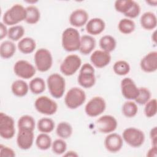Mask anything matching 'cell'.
<instances>
[{"label":"cell","instance_id":"6da1fadb","mask_svg":"<svg viewBox=\"0 0 157 157\" xmlns=\"http://www.w3.org/2000/svg\"><path fill=\"white\" fill-rule=\"evenodd\" d=\"M80 36L78 31L74 28H67L64 30L61 36V44L66 52H72L79 50Z\"/></svg>","mask_w":157,"mask_h":157},{"label":"cell","instance_id":"7a4b0ae2","mask_svg":"<svg viewBox=\"0 0 157 157\" xmlns=\"http://www.w3.org/2000/svg\"><path fill=\"white\" fill-rule=\"evenodd\" d=\"M26 10L21 4H15L6 10L2 17V22L6 25L15 26L25 20Z\"/></svg>","mask_w":157,"mask_h":157},{"label":"cell","instance_id":"3957f363","mask_svg":"<svg viewBox=\"0 0 157 157\" xmlns=\"http://www.w3.org/2000/svg\"><path fill=\"white\" fill-rule=\"evenodd\" d=\"M47 86L50 94L56 99L63 97L66 88V81L64 77L58 73L50 74L47 79Z\"/></svg>","mask_w":157,"mask_h":157},{"label":"cell","instance_id":"277c9868","mask_svg":"<svg viewBox=\"0 0 157 157\" xmlns=\"http://www.w3.org/2000/svg\"><path fill=\"white\" fill-rule=\"evenodd\" d=\"M34 60L36 68L41 72L48 71L53 64V57L51 52L44 48H40L36 52Z\"/></svg>","mask_w":157,"mask_h":157},{"label":"cell","instance_id":"5b68a950","mask_svg":"<svg viewBox=\"0 0 157 157\" xmlns=\"http://www.w3.org/2000/svg\"><path fill=\"white\" fill-rule=\"evenodd\" d=\"M86 100L85 91L78 88H71L66 94L64 97V103L70 109H75L81 106Z\"/></svg>","mask_w":157,"mask_h":157},{"label":"cell","instance_id":"8992f818","mask_svg":"<svg viewBox=\"0 0 157 157\" xmlns=\"http://www.w3.org/2000/svg\"><path fill=\"white\" fill-rule=\"evenodd\" d=\"M122 138L129 146L138 148L143 145L145 141V134L142 131L138 128L129 127L123 131Z\"/></svg>","mask_w":157,"mask_h":157},{"label":"cell","instance_id":"52a82bcc","mask_svg":"<svg viewBox=\"0 0 157 157\" xmlns=\"http://www.w3.org/2000/svg\"><path fill=\"white\" fill-rule=\"evenodd\" d=\"M77 81L78 84L85 88H90L94 85L96 83L95 71L91 64L86 63L82 66Z\"/></svg>","mask_w":157,"mask_h":157},{"label":"cell","instance_id":"ba28073f","mask_svg":"<svg viewBox=\"0 0 157 157\" xmlns=\"http://www.w3.org/2000/svg\"><path fill=\"white\" fill-rule=\"evenodd\" d=\"M82 65L80 57L75 54L67 55L62 61L59 69L63 74L66 76L74 75L80 69Z\"/></svg>","mask_w":157,"mask_h":157},{"label":"cell","instance_id":"9c48e42d","mask_svg":"<svg viewBox=\"0 0 157 157\" xmlns=\"http://www.w3.org/2000/svg\"><path fill=\"white\" fill-rule=\"evenodd\" d=\"M34 107L38 112L46 115H52L58 110L57 103L46 96L37 98L34 102Z\"/></svg>","mask_w":157,"mask_h":157},{"label":"cell","instance_id":"30bf717a","mask_svg":"<svg viewBox=\"0 0 157 157\" xmlns=\"http://www.w3.org/2000/svg\"><path fill=\"white\" fill-rule=\"evenodd\" d=\"M15 133V121L13 118L1 112L0 113V136L4 139H12Z\"/></svg>","mask_w":157,"mask_h":157},{"label":"cell","instance_id":"8fae6325","mask_svg":"<svg viewBox=\"0 0 157 157\" xmlns=\"http://www.w3.org/2000/svg\"><path fill=\"white\" fill-rule=\"evenodd\" d=\"M106 108L104 99L100 96L92 98L85 105V112L90 117H95L103 113Z\"/></svg>","mask_w":157,"mask_h":157},{"label":"cell","instance_id":"7c38bea8","mask_svg":"<svg viewBox=\"0 0 157 157\" xmlns=\"http://www.w3.org/2000/svg\"><path fill=\"white\" fill-rule=\"evenodd\" d=\"M15 74L24 79H29L34 77L36 72V68L29 61L24 59L17 61L13 66Z\"/></svg>","mask_w":157,"mask_h":157},{"label":"cell","instance_id":"4fadbf2b","mask_svg":"<svg viewBox=\"0 0 157 157\" xmlns=\"http://www.w3.org/2000/svg\"><path fill=\"white\" fill-rule=\"evenodd\" d=\"M117 125L118 123L116 118L110 115H103L96 121L97 129L104 134H109L113 132L117 129Z\"/></svg>","mask_w":157,"mask_h":157},{"label":"cell","instance_id":"5bb4252c","mask_svg":"<svg viewBox=\"0 0 157 157\" xmlns=\"http://www.w3.org/2000/svg\"><path fill=\"white\" fill-rule=\"evenodd\" d=\"M121 94L128 100H135L139 94V88L129 77H125L121 81Z\"/></svg>","mask_w":157,"mask_h":157},{"label":"cell","instance_id":"9a60e30c","mask_svg":"<svg viewBox=\"0 0 157 157\" xmlns=\"http://www.w3.org/2000/svg\"><path fill=\"white\" fill-rule=\"evenodd\" d=\"M34 135L33 131L28 129H18L17 137V144L21 150L29 149L34 142Z\"/></svg>","mask_w":157,"mask_h":157},{"label":"cell","instance_id":"2e32d148","mask_svg":"<svg viewBox=\"0 0 157 157\" xmlns=\"http://www.w3.org/2000/svg\"><path fill=\"white\" fill-rule=\"evenodd\" d=\"M123 145L122 136L117 133H109L104 140V146L107 151L110 153L119 151Z\"/></svg>","mask_w":157,"mask_h":157},{"label":"cell","instance_id":"e0dca14e","mask_svg":"<svg viewBox=\"0 0 157 157\" xmlns=\"http://www.w3.org/2000/svg\"><path fill=\"white\" fill-rule=\"evenodd\" d=\"M140 67L145 72H154L157 70V52L152 51L145 55L140 62Z\"/></svg>","mask_w":157,"mask_h":157},{"label":"cell","instance_id":"ac0fdd59","mask_svg":"<svg viewBox=\"0 0 157 157\" xmlns=\"http://www.w3.org/2000/svg\"><path fill=\"white\" fill-rule=\"evenodd\" d=\"M90 61L96 67L102 68L110 63L111 55L110 53L104 50H97L93 52L91 55Z\"/></svg>","mask_w":157,"mask_h":157},{"label":"cell","instance_id":"d6986e66","mask_svg":"<svg viewBox=\"0 0 157 157\" xmlns=\"http://www.w3.org/2000/svg\"><path fill=\"white\" fill-rule=\"evenodd\" d=\"M88 18L89 15L86 10L82 9H78L71 13L69 20L72 26L80 28L87 23Z\"/></svg>","mask_w":157,"mask_h":157},{"label":"cell","instance_id":"ffe728a7","mask_svg":"<svg viewBox=\"0 0 157 157\" xmlns=\"http://www.w3.org/2000/svg\"><path fill=\"white\" fill-rule=\"evenodd\" d=\"M105 28L104 21L100 18H93L88 21L86 24V32L93 36H96L102 33Z\"/></svg>","mask_w":157,"mask_h":157},{"label":"cell","instance_id":"44dd1931","mask_svg":"<svg viewBox=\"0 0 157 157\" xmlns=\"http://www.w3.org/2000/svg\"><path fill=\"white\" fill-rule=\"evenodd\" d=\"M96 47L95 39L90 35L81 36L79 52L85 55L91 53Z\"/></svg>","mask_w":157,"mask_h":157},{"label":"cell","instance_id":"7402d4cb","mask_svg":"<svg viewBox=\"0 0 157 157\" xmlns=\"http://www.w3.org/2000/svg\"><path fill=\"white\" fill-rule=\"evenodd\" d=\"M141 26L146 30H152L156 27L157 18L156 15L151 12L144 13L140 18Z\"/></svg>","mask_w":157,"mask_h":157},{"label":"cell","instance_id":"603a6c76","mask_svg":"<svg viewBox=\"0 0 157 157\" xmlns=\"http://www.w3.org/2000/svg\"><path fill=\"white\" fill-rule=\"evenodd\" d=\"M17 47L20 52L23 54H29L33 53L36 48V43L34 39L26 37L18 42Z\"/></svg>","mask_w":157,"mask_h":157},{"label":"cell","instance_id":"cb8c5ba5","mask_svg":"<svg viewBox=\"0 0 157 157\" xmlns=\"http://www.w3.org/2000/svg\"><path fill=\"white\" fill-rule=\"evenodd\" d=\"M29 85L23 80H16L11 85L12 93L17 97H23L26 96L29 91Z\"/></svg>","mask_w":157,"mask_h":157},{"label":"cell","instance_id":"d4e9b609","mask_svg":"<svg viewBox=\"0 0 157 157\" xmlns=\"http://www.w3.org/2000/svg\"><path fill=\"white\" fill-rule=\"evenodd\" d=\"M16 52V46L11 40H4L0 45V56L4 59L12 57Z\"/></svg>","mask_w":157,"mask_h":157},{"label":"cell","instance_id":"484cf974","mask_svg":"<svg viewBox=\"0 0 157 157\" xmlns=\"http://www.w3.org/2000/svg\"><path fill=\"white\" fill-rule=\"evenodd\" d=\"M99 44L102 50L108 53L113 52L117 46V41L115 39L110 35H105L101 37Z\"/></svg>","mask_w":157,"mask_h":157},{"label":"cell","instance_id":"4316f807","mask_svg":"<svg viewBox=\"0 0 157 157\" xmlns=\"http://www.w3.org/2000/svg\"><path fill=\"white\" fill-rule=\"evenodd\" d=\"M26 17L25 21L29 25L37 23L40 18V13L39 9L35 6H29L26 8Z\"/></svg>","mask_w":157,"mask_h":157},{"label":"cell","instance_id":"83f0119b","mask_svg":"<svg viewBox=\"0 0 157 157\" xmlns=\"http://www.w3.org/2000/svg\"><path fill=\"white\" fill-rule=\"evenodd\" d=\"M72 132L73 129L72 126L66 121H61L59 123L56 128V133L57 136L63 139L70 137Z\"/></svg>","mask_w":157,"mask_h":157},{"label":"cell","instance_id":"f1b7e54d","mask_svg":"<svg viewBox=\"0 0 157 157\" xmlns=\"http://www.w3.org/2000/svg\"><path fill=\"white\" fill-rule=\"evenodd\" d=\"M29 88L34 94H39L45 90V83L41 77H35L33 78L29 84Z\"/></svg>","mask_w":157,"mask_h":157},{"label":"cell","instance_id":"f546056e","mask_svg":"<svg viewBox=\"0 0 157 157\" xmlns=\"http://www.w3.org/2000/svg\"><path fill=\"white\" fill-rule=\"evenodd\" d=\"M17 125L18 129H28L34 131L36 123L35 120L32 116L24 115L18 119Z\"/></svg>","mask_w":157,"mask_h":157},{"label":"cell","instance_id":"4dcf8cb0","mask_svg":"<svg viewBox=\"0 0 157 157\" xmlns=\"http://www.w3.org/2000/svg\"><path fill=\"white\" fill-rule=\"evenodd\" d=\"M55 122L54 121L47 117H44L38 120L37 123V126L38 130L40 132L43 133H50L53 131L55 128Z\"/></svg>","mask_w":157,"mask_h":157},{"label":"cell","instance_id":"1f68e13d","mask_svg":"<svg viewBox=\"0 0 157 157\" xmlns=\"http://www.w3.org/2000/svg\"><path fill=\"white\" fill-rule=\"evenodd\" d=\"M136 28V24L131 19L124 18L120 20L118 24V29L120 33L124 34L132 33Z\"/></svg>","mask_w":157,"mask_h":157},{"label":"cell","instance_id":"d6a6232c","mask_svg":"<svg viewBox=\"0 0 157 157\" xmlns=\"http://www.w3.org/2000/svg\"><path fill=\"white\" fill-rule=\"evenodd\" d=\"M52 139L47 133L41 132L36 139V145L41 150H47L52 147Z\"/></svg>","mask_w":157,"mask_h":157},{"label":"cell","instance_id":"836d02e7","mask_svg":"<svg viewBox=\"0 0 157 157\" xmlns=\"http://www.w3.org/2000/svg\"><path fill=\"white\" fill-rule=\"evenodd\" d=\"M122 113L128 118H132L135 117L138 112V107L133 101H126L122 105Z\"/></svg>","mask_w":157,"mask_h":157},{"label":"cell","instance_id":"e575fe53","mask_svg":"<svg viewBox=\"0 0 157 157\" xmlns=\"http://www.w3.org/2000/svg\"><path fill=\"white\" fill-rule=\"evenodd\" d=\"M25 34V29L21 25L12 26L8 29L7 36L12 41L21 40Z\"/></svg>","mask_w":157,"mask_h":157},{"label":"cell","instance_id":"d590c367","mask_svg":"<svg viewBox=\"0 0 157 157\" xmlns=\"http://www.w3.org/2000/svg\"><path fill=\"white\" fill-rule=\"evenodd\" d=\"M129 64L124 60H119L116 61L113 66V70L114 72L118 75H125L130 71Z\"/></svg>","mask_w":157,"mask_h":157},{"label":"cell","instance_id":"8d00e7d4","mask_svg":"<svg viewBox=\"0 0 157 157\" xmlns=\"http://www.w3.org/2000/svg\"><path fill=\"white\" fill-rule=\"evenodd\" d=\"M151 98V92L145 87L139 88V94L135 101L139 105H145Z\"/></svg>","mask_w":157,"mask_h":157},{"label":"cell","instance_id":"74e56055","mask_svg":"<svg viewBox=\"0 0 157 157\" xmlns=\"http://www.w3.org/2000/svg\"><path fill=\"white\" fill-rule=\"evenodd\" d=\"M133 2L132 0H117L114 3V7L116 11L124 15L130 9Z\"/></svg>","mask_w":157,"mask_h":157},{"label":"cell","instance_id":"f35d334b","mask_svg":"<svg viewBox=\"0 0 157 157\" xmlns=\"http://www.w3.org/2000/svg\"><path fill=\"white\" fill-rule=\"evenodd\" d=\"M52 150L56 155H62L67 150V144L63 139H58L54 140L52 144Z\"/></svg>","mask_w":157,"mask_h":157},{"label":"cell","instance_id":"ab89813d","mask_svg":"<svg viewBox=\"0 0 157 157\" xmlns=\"http://www.w3.org/2000/svg\"><path fill=\"white\" fill-rule=\"evenodd\" d=\"M157 112V102L156 99H150L145 104L144 108L145 115L148 118H151L156 115Z\"/></svg>","mask_w":157,"mask_h":157},{"label":"cell","instance_id":"60d3db41","mask_svg":"<svg viewBox=\"0 0 157 157\" xmlns=\"http://www.w3.org/2000/svg\"><path fill=\"white\" fill-rule=\"evenodd\" d=\"M140 13V7L137 2L134 1L131 7L124 15L129 19L135 18L139 15Z\"/></svg>","mask_w":157,"mask_h":157},{"label":"cell","instance_id":"b9f144b4","mask_svg":"<svg viewBox=\"0 0 157 157\" xmlns=\"http://www.w3.org/2000/svg\"><path fill=\"white\" fill-rule=\"evenodd\" d=\"M0 156L1 157H14L15 156V153L11 148L4 145H0Z\"/></svg>","mask_w":157,"mask_h":157},{"label":"cell","instance_id":"7bdbcfd3","mask_svg":"<svg viewBox=\"0 0 157 157\" xmlns=\"http://www.w3.org/2000/svg\"><path fill=\"white\" fill-rule=\"evenodd\" d=\"M150 137L151 140L152 146H157V129L156 127H153L150 132Z\"/></svg>","mask_w":157,"mask_h":157},{"label":"cell","instance_id":"ee69618b","mask_svg":"<svg viewBox=\"0 0 157 157\" xmlns=\"http://www.w3.org/2000/svg\"><path fill=\"white\" fill-rule=\"evenodd\" d=\"M8 34V29L3 22H0V39L2 40Z\"/></svg>","mask_w":157,"mask_h":157},{"label":"cell","instance_id":"f6af8a7d","mask_svg":"<svg viewBox=\"0 0 157 157\" xmlns=\"http://www.w3.org/2000/svg\"><path fill=\"white\" fill-rule=\"evenodd\" d=\"M157 156V146H152L147 153L148 157H156Z\"/></svg>","mask_w":157,"mask_h":157},{"label":"cell","instance_id":"bcb514c9","mask_svg":"<svg viewBox=\"0 0 157 157\" xmlns=\"http://www.w3.org/2000/svg\"><path fill=\"white\" fill-rule=\"evenodd\" d=\"M64 156H71V157H76V156H78V155L74 151H72V150H70L67 152H66L65 154L63 155Z\"/></svg>","mask_w":157,"mask_h":157},{"label":"cell","instance_id":"7dc6e473","mask_svg":"<svg viewBox=\"0 0 157 157\" xmlns=\"http://www.w3.org/2000/svg\"><path fill=\"white\" fill-rule=\"evenodd\" d=\"M146 2L150 6H156L157 4V1H147Z\"/></svg>","mask_w":157,"mask_h":157}]
</instances>
